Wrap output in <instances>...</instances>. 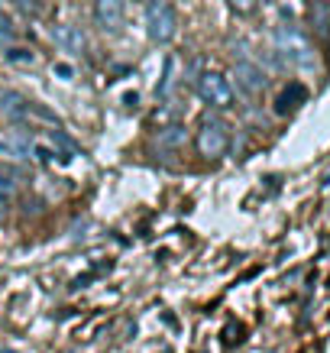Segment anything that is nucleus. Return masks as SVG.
I'll return each instance as SVG.
<instances>
[{"instance_id":"ddd939ff","label":"nucleus","mask_w":330,"mask_h":353,"mask_svg":"<svg viewBox=\"0 0 330 353\" xmlns=\"http://www.w3.org/2000/svg\"><path fill=\"white\" fill-rule=\"evenodd\" d=\"M10 39H13V23H10V17L0 13V43H10Z\"/></svg>"},{"instance_id":"6ab92c4d","label":"nucleus","mask_w":330,"mask_h":353,"mask_svg":"<svg viewBox=\"0 0 330 353\" xmlns=\"http://www.w3.org/2000/svg\"><path fill=\"white\" fill-rule=\"evenodd\" d=\"M3 217H7V198H0V224H3Z\"/></svg>"},{"instance_id":"2eb2a0df","label":"nucleus","mask_w":330,"mask_h":353,"mask_svg":"<svg viewBox=\"0 0 330 353\" xmlns=\"http://www.w3.org/2000/svg\"><path fill=\"white\" fill-rule=\"evenodd\" d=\"M13 192H17V185H13V179H10V175H3V172H0V198H10Z\"/></svg>"},{"instance_id":"412c9836","label":"nucleus","mask_w":330,"mask_h":353,"mask_svg":"<svg viewBox=\"0 0 330 353\" xmlns=\"http://www.w3.org/2000/svg\"><path fill=\"white\" fill-rule=\"evenodd\" d=\"M0 150H3V143H0Z\"/></svg>"},{"instance_id":"4468645a","label":"nucleus","mask_w":330,"mask_h":353,"mask_svg":"<svg viewBox=\"0 0 330 353\" xmlns=\"http://www.w3.org/2000/svg\"><path fill=\"white\" fill-rule=\"evenodd\" d=\"M17 3V10L26 13V17H32V13H39V0H13Z\"/></svg>"},{"instance_id":"20e7f679","label":"nucleus","mask_w":330,"mask_h":353,"mask_svg":"<svg viewBox=\"0 0 330 353\" xmlns=\"http://www.w3.org/2000/svg\"><path fill=\"white\" fill-rule=\"evenodd\" d=\"M198 94L201 101H207L211 108H230L234 104V88L220 72H204L198 78Z\"/></svg>"},{"instance_id":"dca6fc26","label":"nucleus","mask_w":330,"mask_h":353,"mask_svg":"<svg viewBox=\"0 0 330 353\" xmlns=\"http://www.w3.org/2000/svg\"><path fill=\"white\" fill-rule=\"evenodd\" d=\"M52 143H59L65 152H75V139L65 137V133H52Z\"/></svg>"},{"instance_id":"39448f33","label":"nucleus","mask_w":330,"mask_h":353,"mask_svg":"<svg viewBox=\"0 0 330 353\" xmlns=\"http://www.w3.org/2000/svg\"><path fill=\"white\" fill-rule=\"evenodd\" d=\"M305 101H308V88L301 85V81H288L276 94V104H272V108H276L278 117H288V114H295Z\"/></svg>"},{"instance_id":"4be33fe9","label":"nucleus","mask_w":330,"mask_h":353,"mask_svg":"<svg viewBox=\"0 0 330 353\" xmlns=\"http://www.w3.org/2000/svg\"><path fill=\"white\" fill-rule=\"evenodd\" d=\"M146 3H149V0H146Z\"/></svg>"},{"instance_id":"9b49d317","label":"nucleus","mask_w":330,"mask_h":353,"mask_svg":"<svg viewBox=\"0 0 330 353\" xmlns=\"http://www.w3.org/2000/svg\"><path fill=\"white\" fill-rule=\"evenodd\" d=\"M181 139H185V130L181 127H169V130H162L159 133V143L162 146H169V150L175 146V143H181Z\"/></svg>"},{"instance_id":"1a4fd4ad","label":"nucleus","mask_w":330,"mask_h":353,"mask_svg":"<svg viewBox=\"0 0 330 353\" xmlns=\"http://www.w3.org/2000/svg\"><path fill=\"white\" fill-rule=\"evenodd\" d=\"M0 110L10 114V117H23L26 114V101L17 91H0Z\"/></svg>"},{"instance_id":"f03ea898","label":"nucleus","mask_w":330,"mask_h":353,"mask_svg":"<svg viewBox=\"0 0 330 353\" xmlns=\"http://www.w3.org/2000/svg\"><path fill=\"white\" fill-rule=\"evenodd\" d=\"M227 146H230L227 127L217 117H207L201 123V130H198V152H201L204 159H220L227 152Z\"/></svg>"},{"instance_id":"0eeeda50","label":"nucleus","mask_w":330,"mask_h":353,"mask_svg":"<svg viewBox=\"0 0 330 353\" xmlns=\"http://www.w3.org/2000/svg\"><path fill=\"white\" fill-rule=\"evenodd\" d=\"M236 72V85L243 88L246 94H259V91H262V88H266V72H262V68H256L253 62H240L234 68Z\"/></svg>"},{"instance_id":"f8f14e48","label":"nucleus","mask_w":330,"mask_h":353,"mask_svg":"<svg viewBox=\"0 0 330 353\" xmlns=\"http://www.w3.org/2000/svg\"><path fill=\"white\" fill-rule=\"evenodd\" d=\"M230 7H234L236 13H243V17H249V13L259 7V0H230Z\"/></svg>"},{"instance_id":"9d476101","label":"nucleus","mask_w":330,"mask_h":353,"mask_svg":"<svg viewBox=\"0 0 330 353\" xmlns=\"http://www.w3.org/2000/svg\"><path fill=\"white\" fill-rule=\"evenodd\" d=\"M311 23H314V30L318 32L330 30V7L327 3H314V7H311Z\"/></svg>"},{"instance_id":"f257e3e1","label":"nucleus","mask_w":330,"mask_h":353,"mask_svg":"<svg viewBox=\"0 0 330 353\" xmlns=\"http://www.w3.org/2000/svg\"><path fill=\"white\" fill-rule=\"evenodd\" d=\"M146 32H149L152 43H172L175 32H178V17L172 3L162 0H149V10H146Z\"/></svg>"},{"instance_id":"7ed1b4c3","label":"nucleus","mask_w":330,"mask_h":353,"mask_svg":"<svg viewBox=\"0 0 330 353\" xmlns=\"http://www.w3.org/2000/svg\"><path fill=\"white\" fill-rule=\"evenodd\" d=\"M276 49L288 65H298V62L311 65V43L301 36L298 30H291V26L276 30Z\"/></svg>"},{"instance_id":"423d86ee","label":"nucleus","mask_w":330,"mask_h":353,"mask_svg":"<svg viewBox=\"0 0 330 353\" xmlns=\"http://www.w3.org/2000/svg\"><path fill=\"white\" fill-rule=\"evenodd\" d=\"M94 20L104 30H120L123 26V0H94Z\"/></svg>"},{"instance_id":"aec40b11","label":"nucleus","mask_w":330,"mask_h":353,"mask_svg":"<svg viewBox=\"0 0 330 353\" xmlns=\"http://www.w3.org/2000/svg\"><path fill=\"white\" fill-rule=\"evenodd\" d=\"M3 353H17V350H3Z\"/></svg>"},{"instance_id":"f3484780","label":"nucleus","mask_w":330,"mask_h":353,"mask_svg":"<svg viewBox=\"0 0 330 353\" xmlns=\"http://www.w3.org/2000/svg\"><path fill=\"white\" fill-rule=\"evenodd\" d=\"M10 59H17V62H32V52H26V49H13Z\"/></svg>"},{"instance_id":"6e6552de","label":"nucleus","mask_w":330,"mask_h":353,"mask_svg":"<svg viewBox=\"0 0 330 353\" xmlns=\"http://www.w3.org/2000/svg\"><path fill=\"white\" fill-rule=\"evenodd\" d=\"M52 39L59 43V49H65V52H72V55L85 49V32L78 30V26H72V23L52 26Z\"/></svg>"},{"instance_id":"a211bd4d","label":"nucleus","mask_w":330,"mask_h":353,"mask_svg":"<svg viewBox=\"0 0 330 353\" xmlns=\"http://www.w3.org/2000/svg\"><path fill=\"white\" fill-rule=\"evenodd\" d=\"M55 75H59V78H65V81H68V78H72V65H55Z\"/></svg>"}]
</instances>
